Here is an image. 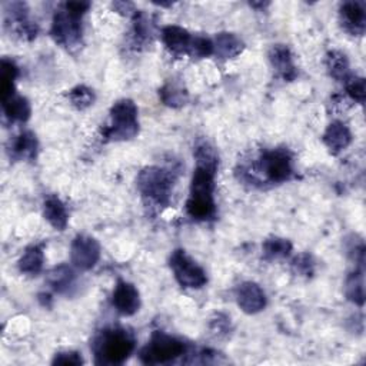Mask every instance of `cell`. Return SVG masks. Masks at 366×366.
<instances>
[{"mask_svg": "<svg viewBox=\"0 0 366 366\" xmlns=\"http://www.w3.org/2000/svg\"><path fill=\"white\" fill-rule=\"evenodd\" d=\"M93 349L98 363L120 365L133 352L135 338L125 329H109L96 338Z\"/></svg>", "mask_w": 366, "mask_h": 366, "instance_id": "6da1fadb", "label": "cell"}, {"mask_svg": "<svg viewBox=\"0 0 366 366\" xmlns=\"http://www.w3.org/2000/svg\"><path fill=\"white\" fill-rule=\"evenodd\" d=\"M139 132L138 107L131 99H122L110 109V126L103 129L107 140H129Z\"/></svg>", "mask_w": 366, "mask_h": 366, "instance_id": "7a4b0ae2", "label": "cell"}, {"mask_svg": "<svg viewBox=\"0 0 366 366\" xmlns=\"http://www.w3.org/2000/svg\"><path fill=\"white\" fill-rule=\"evenodd\" d=\"M172 186L174 179L171 174L156 166L146 168L138 175V189L140 195L159 208L169 205Z\"/></svg>", "mask_w": 366, "mask_h": 366, "instance_id": "3957f363", "label": "cell"}, {"mask_svg": "<svg viewBox=\"0 0 366 366\" xmlns=\"http://www.w3.org/2000/svg\"><path fill=\"white\" fill-rule=\"evenodd\" d=\"M185 353L182 341L166 335L164 332H155L149 344L140 352V360L145 365H159L175 360Z\"/></svg>", "mask_w": 366, "mask_h": 366, "instance_id": "277c9868", "label": "cell"}, {"mask_svg": "<svg viewBox=\"0 0 366 366\" xmlns=\"http://www.w3.org/2000/svg\"><path fill=\"white\" fill-rule=\"evenodd\" d=\"M171 268L174 275L182 288L188 289H200L205 287L208 282V276L190 256L186 255L185 251L178 249L171 256Z\"/></svg>", "mask_w": 366, "mask_h": 366, "instance_id": "5b68a950", "label": "cell"}, {"mask_svg": "<svg viewBox=\"0 0 366 366\" xmlns=\"http://www.w3.org/2000/svg\"><path fill=\"white\" fill-rule=\"evenodd\" d=\"M82 18L76 16L62 8V11L56 12L52 25V36L58 44L65 48H74L80 44L82 39Z\"/></svg>", "mask_w": 366, "mask_h": 366, "instance_id": "8992f818", "label": "cell"}, {"mask_svg": "<svg viewBox=\"0 0 366 366\" xmlns=\"http://www.w3.org/2000/svg\"><path fill=\"white\" fill-rule=\"evenodd\" d=\"M261 171L265 172L268 181L273 183L287 182L294 175L292 156L288 150H272L261 159Z\"/></svg>", "mask_w": 366, "mask_h": 366, "instance_id": "52a82bcc", "label": "cell"}, {"mask_svg": "<svg viewBox=\"0 0 366 366\" xmlns=\"http://www.w3.org/2000/svg\"><path fill=\"white\" fill-rule=\"evenodd\" d=\"M99 258L100 247L96 239L86 235H79L73 239L70 248V259L76 268L89 270L98 263Z\"/></svg>", "mask_w": 366, "mask_h": 366, "instance_id": "ba28073f", "label": "cell"}, {"mask_svg": "<svg viewBox=\"0 0 366 366\" xmlns=\"http://www.w3.org/2000/svg\"><path fill=\"white\" fill-rule=\"evenodd\" d=\"M236 302L243 312L255 315L265 309L266 295L258 283L243 282L236 289Z\"/></svg>", "mask_w": 366, "mask_h": 366, "instance_id": "9c48e42d", "label": "cell"}, {"mask_svg": "<svg viewBox=\"0 0 366 366\" xmlns=\"http://www.w3.org/2000/svg\"><path fill=\"white\" fill-rule=\"evenodd\" d=\"M6 23L23 39L32 40L37 36V25L29 19L25 4H8Z\"/></svg>", "mask_w": 366, "mask_h": 366, "instance_id": "30bf717a", "label": "cell"}, {"mask_svg": "<svg viewBox=\"0 0 366 366\" xmlns=\"http://www.w3.org/2000/svg\"><path fill=\"white\" fill-rule=\"evenodd\" d=\"M113 306L116 311L125 316H131L139 311L140 298L138 289L132 283L120 280L113 291Z\"/></svg>", "mask_w": 366, "mask_h": 366, "instance_id": "8fae6325", "label": "cell"}, {"mask_svg": "<svg viewBox=\"0 0 366 366\" xmlns=\"http://www.w3.org/2000/svg\"><path fill=\"white\" fill-rule=\"evenodd\" d=\"M344 27L352 34H362L366 23V9L362 2H346L341 8Z\"/></svg>", "mask_w": 366, "mask_h": 366, "instance_id": "7c38bea8", "label": "cell"}, {"mask_svg": "<svg viewBox=\"0 0 366 366\" xmlns=\"http://www.w3.org/2000/svg\"><path fill=\"white\" fill-rule=\"evenodd\" d=\"M162 40H164L168 51L174 55H188L192 36L181 26H166L162 30Z\"/></svg>", "mask_w": 366, "mask_h": 366, "instance_id": "4fadbf2b", "label": "cell"}, {"mask_svg": "<svg viewBox=\"0 0 366 366\" xmlns=\"http://www.w3.org/2000/svg\"><path fill=\"white\" fill-rule=\"evenodd\" d=\"M269 59H270L272 66L276 69V72L285 80H288V82H292V80L298 76L296 67L294 65V58H292L289 48L283 46V45L273 46L270 53H269Z\"/></svg>", "mask_w": 366, "mask_h": 366, "instance_id": "5bb4252c", "label": "cell"}, {"mask_svg": "<svg viewBox=\"0 0 366 366\" xmlns=\"http://www.w3.org/2000/svg\"><path fill=\"white\" fill-rule=\"evenodd\" d=\"M322 140L328 146V149H331V152L338 153L351 145L352 133L342 122H334V124H331L328 129L325 131Z\"/></svg>", "mask_w": 366, "mask_h": 366, "instance_id": "9a60e30c", "label": "cell"}, {"mask_svg": "<svg viewBox=\"0 0 366 366\" xmlns=\"http://www.w3.org/2000/svg\"><path fill=\"white\" fill-rule=\"evenodd\" d=\"M243 48L245 45H243L242 40L236 34L228 32L219 33L214 42V53L221 59L236 58L242 53Z\"/></svg>", "mask_w": 366, "mask_h": 366, "instance_id": "2e32d148", "label": "cell"}, {"mask_svg": "<svg viewBox=\"0 0 366 366\" xmlns=\"http://www.w3.org/2000/svg\"><path fill=\"white\" fill-rule=\"evenodd\" d=\"M45 219L58 230H63L67 226L69 215L63 202L56 196H49L44 203Z\"/></svg>", "mask_w": 366, "mask_h": 366, "instance_id": "e0dca14e", "label": "cell"}, {"mask_svg": "<svg viewBox=\"0 0 366 366\" xmlns=\"http://www.w3.org/2000/svg\"><path fill=\"white\" fill-rule=\"evenodd\" d=\"M44 262H45V255L42 248L34 245L27 248L22 255L19 261V269L25 275L36 276L37 273H40V270H42Z\"/></svg>", "mask_w": 366, "mask_h": 366, "instance_id": "ac0fdd59", "label": "cell"}, {"mask_svg": "<svg viewBox=\"0 0 366 366\" xmlns=\"http://www.w3.org/2000/svg\"><path fill=\"white\" fill-rule=\"evenodd\" d=\"M4 110L6 117L12 122H26L32 112L27 99L16 95L4 100Z\"/></svg>", "mask_w": 366, "mask_h": 366, "instance_id": "d6986e66", "label": "cell"}, {"mask_svg": "<svg viewBox=\"0 0 366 366\" xmlns=\"http://www.w3.org/2000/svg\"><path fill=\"white\" fill-rule=\"evenodd\" d=\"M159 96L162 102L171 107H181L188 102V92L179 82H168L159 91Z\"/></svg>", "mask_w": 366, "mask_h": 366, "instance_id": "ffe728a7", "label": "cell"}, {"mask_svg": "<svg viewBox=\"0 0 366 366\" xmlns=\"http://www.w3.org/2000/svg\"><path fill=\"white\" fill-rule=\"evenodd\" d=\"M13 156L20 160H33L37 153V140L32 132H23L13 143Z\"/></svg>", "mask_w": 366, "mask_h": 366, "instance_id": "44dd1931", "label": "cell"}, {"mask_svg": "<svg viewBox=\"0 0 366 366\" xmlns=\"http://www.w3.org/2000/svg\"><path fill=\"white\" fill-rule=\"evenodd\" d=\"M345 295L353 303L362 306L365 302V289H363V269H355L353 273L349 275L345 283Z\"/></svg>", "mask_w": 366, "mask_h": 366, "instance_id": "7402d4cb", "label": "cell"}, {"mask_svg": "<svg viewBox=\"0 0 366 366\" xmlns=\"http://www.w3.org/2000/svg\"><path fill=\"white\" fill-rule=\"evenodd\" d=\"M195 159H196V166L208 168L218 172L219 166V157L215 152V149L208 142H199L195 148Z\"/></svg>", "mask_w": 366, "mask_h": 366, "instance_id": "603a6c76", "label": "cell"}, {"mask_svg": "<svg viewBox=\"0 0 366 366\" xmlns=\"http://www.w3.org/2000/svg\"><path fill=\"white\" fill-rule=\"evenodd\" d=\"M292 252V243L288 239L270 237L263 243V255L266 259H282L289 256Z\"/></svg>", "mask_w": 366, "mask_h": 366, "instance_id": "cb8c5ba5", "label": "cell"}, {"mask_svg": "<svg viewBox=\"0 0 366 366\" xmlns=\"http://www.w3.org/2000/svg\"><path fill=\"white\" fill-rule=\"evenodd\" d=\"M73 282H74V273L66 265H60L55 268L49 275L51 287L59 294H65L66 291H69V288H72Z\"/></svg>", "mask_w": 366, "mask_h": 366, "instance_id": "d4e9b609", "label": "cell"}, {"mask_svg": "<svg viewBox=\"0 0 366 366\" xmlns=\"http://www.w3.org/2000/svg\"><path fill=\"white\" fill-rule=\"evenodd\" d=\"M18 76V67L13 62L4 60L0 69V88H2V102L15 96V79Z\"/></svg>", "mask_w": 366, "mask_h": 366, "instance_id": "484cf974", "label": "cell"}, {"mask_svg": "<svg viewBox=\"0 0 366 366\" xmlns=\"http://www.w3.org/2000/svg\"><path fill=\"white\" fill-rule=\"evenodd\" d=\"M327 67L329 70V74L336 80L348 79L349 73V62L348 58L341 52H329L327 56Z\"/></svg>", "mask_w": 366, "mask_h": 366, "instance_id": "4316f807", "label": "cell"}, {"mask_svg": "<svg viewBox=\"0 0 366 366\" xmlns=\"http://www.w3.org/2000/svg\"><path fill=\"white\" fill-rule=\"evenodd\" d=\"M214 53V42L208 37H203V36H196L192 37V42L188 51V55L190 58H208Z\"/></svg>", "mask_w": 366, "mask_h": 366, "instance_id": "83f0119b", "label": "cell"}, {"mask_svg": "<svg viewBox=\"0 0 366 366\" xmlns=\"http://www.w3.org/2000/svg\"><path fill=\"white\" fill-rule=\"evenodd\" d=\"M69 99L72 105L77 109H86L95 102V93L86 86H76L69 92Z\"/></svg>", "mask_w": 366, "mask_h": 366, "instance_id": "f1b7e54d", "label": "cell"}, {"mask_svg": "<svg viewBox=\"0 0 366 366\" xmlns=\"http://www.w3.org/2000/svg\"><path fill=\"white\" fill-rule=\"evenodd\" d=\"M133 30H135V36H136L139 42L143 44V42H148V40H150L152 34H153V25L150 22L149 16H146L142 12H136Z\"/></svg>", "mask_w": 366, "mask_h": 366, "instance_id": "f546056e", "label": "cell"}, {"mask_svg": "<svg viewBox=\"0 0 366 366\" xmlns=\"http://www.w3.org/2000/svg\"><path fill=\"white\" fill-rule=\"evenodd\" d=\"M346 92L355 102L362 105L365 102V95H366L365 79L363 77H349L346 82Z\"/></svg>", "mask_w": 366, "mask_h": 366, "instance_id": "4dcf8cb0", "label": "cell"}, {"mask_svg": "<svg viewBox=\"0 0 366 366\" xmlns=\"http://www.w3.org/2000/svg\"><path fill=\"white\" fill-rule=\"evenodd\" d=\"M84 359L77 352H60L56 353L53 359V365H65V366H74V365H82Z\"/></svg>", "mask_w": 366, "mask_h": 366, "instance_id": "1f68e13d", "label": "cell"}, {"mask_svg": "<svg viewBox=\"0 0 366 366\" xmlns=\"http://www.w3.org/2000/svg\"><path fill=\"white\" fill-rule=\"evenodd\" d=\"M292 266H294L295 272L302 276H309L313 273V262L309 255H301L299 258H296L294 261Z\"/></svg>", "mask_w": 366, "mask_h": 366, "instance_id": "d6a6232c", "label": "cell"}, {"mask_svg": "<svg viewBox=\"0 0 366 366\" xmlns=\"http://www.w3.org/2000/svg\"><path fill=\"white\" fill-rule=\"evenodd\" d=\"M113 9H116L119 13L122 15H126V16H131L132 13L136 15V11H135V6L133 4H126V2H116L113 4Z\"/></svg>", "mask_w": 366, "mask_h": 366, "instance_id": "836d02e7", "label": "cell"}]
</instances>
